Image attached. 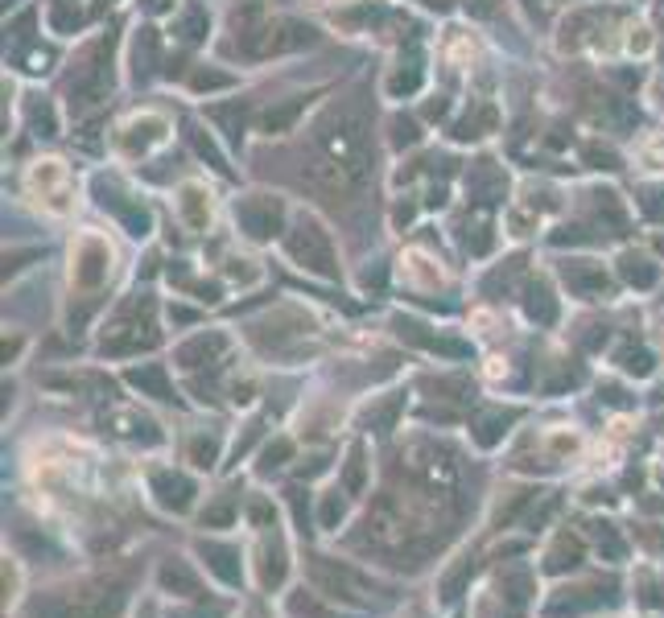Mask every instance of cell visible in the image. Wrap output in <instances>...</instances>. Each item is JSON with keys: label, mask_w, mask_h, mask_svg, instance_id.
<instances>
[{"label": "cell", "mask_w": 664, "mask_h": 618, "mask_svg": "<svg viewBox=\"0 0 664 618\" xmlns=\"http://www.w3.org/2000/svg\"><path fill=\"white\" fill-rule=\"evenodd\" d=\"M29 108V128H42V136H58L63 132V116H58V103L55 99H29L25 103Z\"/></svg>", "instance_id": "cell-37"}, {"label": "cell", "mask_w": 664, "mask_h": 618, "mask_svg": "<svg viewBox=\"0 0 664 618\" xmlns=\"http://www.w3.org/2000/svg\"><path fill=\"white\" fill-rule=\"evenodd\" d=\"M409 5H425L430 13H450L454 9V0H409Z\"/></svg>", "instance_id": "cell-49"}, {"label": "cell", "mask_w": 664, "mask_h": 618, "mask_svg": "<svg viewBox=\"0 0 664 618\" xmlns=\"http://www.w3.org/2000/svg\"><path fill=\"white\" fill-rule=\"evenodd\" d=\"M363 536H368L372 548H404L409 540H413V532H409V520H404L401 503L392 499V495H380V499H372L368 515H363Z\"/></svg>", "instance_id": "cell-12"}, {"label": "cell", "mask_w": 664, "mask_h": 618, "mask_svg": "<svg viewBox=\"0 0 664 618\" xmlns=\"http://www.w3.org/2000/svg\"><path fill=\"white\" fill-rule=\"evenodd\" d=\"M128 384H133L141 396H153V400H173L170 376H165L162 363H141V368H133L128 371Z\"/></svg>", "instance_id": "cell-27"}, {"label": "cell", "mask_w": 664, "mask_h": 618, "mask_svg": "<svg viewBox=\"0 0 664 618\" xmlns=\"http://www.w3.org/2000/svg\"><path fill=\"white\" fill-rule=\"evenodd\" d=\"M198 556L207 561V569L219 577L223 585H240L243 582V569H240V553L232 544H215V540H203L198 544Z\"/></svg>", "instance_id": "cell-24"}, {"label": "cell", "mask_w": 664, "mask_h": 618, "mask_svg": "<svg viewBox=\"0 0 664 618\" xmlns=\"http://www.w3.org/2000/svg\"><path fill=\"white\" fill-rule=\"evenodd\" d=\"M173 141V120L162 116V112H133V116H124L116 124V132H112V157L116 162H144V157H153V152H162L165 144Z\"/></svg>", "instance_id": "cell-6"}, {"label": "cell", "mask_w": 664, "mask_h": 618, "mask_svg": "<svg viewBox=\"0 0 664 618\" xmlns=\"http://www.w3.org/2000/svg\"><path fill=\"white\" fill-rule=\"evenodd\" d=\"M636 157L644 162V170H664V132H652L639 141Z\"/></svg>", "instance_id": "cell-42"}, {"label": "cell", "mask_w": 664, "mask_h": 618, "mask_svg": "<svg viewBox=\"0 0 664 618\" xmlns=\"http://www.w3.org/2000/svg\"><path fill=\"white\" fill-rule=\"evenodd\" d=\"M289 457H293V441H289V437H277V441H269V446H264V454H261V470H264V475H269V470L285 466Z\"/></svg>", "instance_id": "cell-43"}, {"label": "cell", "mask_w": 664, "mask_h": 618, "mask_svg": "<svg viewBox=\"0 0 664 618\" xmlns=\"http://www.w3.org/2000/svg\"><path fill=\"white\" fill-rule=\"evenodd\" d=\"M42 21H45V34L71 37V34H79V25H83V5L79 0H50L42 9Z\"/></svg>", "instance_id": "cell-26"}, {"label": "cell", "mask_w": 664, "mask_h": 618, "mask_svg": "<svg viewBox=\"0 0 664 618\" xmlns=\"http://www.w3.org/2000/svg\"><path fill=\"white\" fill-rule=\"evenodd\" d=\"M524 314H529L537 326L557 322V297L545 280H529V289H524Z\"/></svg>", "instance_id": "cell-28"}, {"label": "cell", "mask_w": 664, "mask_h": 618, "mask_svg": "<svg viewBox=\"0 0 664 618\" xmlns=\"http://www.w3.org/2000/svg\"><path fill=\"white\" fill-rule=\"evenodd\" d=\"M310 582H314L318 593H326L331 602H342V606H376L380 602V585H372L363 574H355L351 564L331 561V556H314L310 561Z\"/></svg>", "instance_id": "cell-8"}, {"label": "cell", "mask_w": 664, "mask_h": 618, "mask_svg": "<svg viewBox=\"0 0 664 618\" xmlns=\"http://www.w3.org/2000/svg\"><path fill=\"white\" fill-rule=\"evenodd\" d=\"M503 593H508V602L520 606L529 598V574H503Z\"/></svg>", "instance_id": "cell-46"}, {"label": "cell", "mask_w": 664, "mask_h": 618, "mask_svg": "<svg viewBox=\"0 0 664 618\" xmlns=\"http://www.w3.org/2000/svg\"><path fill=\"white\" fill-rule=\"evenodd\" d=\"M170 37H178V42H190V45H203L211 37L207 9H203V5H182V9L170 17Z\"/></svg>", "instance_id": "cell-25"}, {"label": "cell", "mask_w": 664, "mask_h": 618, "mask_svg": "<svg viewBox=\"0 0 664 618\" xmlns=\"http://www.w3.org/2000/svg\"><path fill=\"white\" fill-rule=\"evenodd\" d=\"M186 462L198 470H211L219 462V437L215 433H198V437H190L186 446Z\"/></svg>", "instance_id": "cell-38"}, {"label": "cell", "mask_w": 664, "mask_h": 618, "mask_svg": "<svg viewBox=\"0 0 664 618\" xmlns=\"http://www.w3.org/2000/svg\"><path fill=\"white\" fill-rule=\"evenodd\" d=\"M293 515H297V524H302V532H305V503H302V491H293Z\"/></svg>", "instance_id": "cell-51"}, {"label": "cell", "mask_w": 664, "mask_h": 618, "mask_svg": "<svg viewBox=\"0 0 664 618\" xmlns=\"http://www.w3.org/2000/svg\"><path fill=\"white\" fill-rule=\"evenodd\" d=\"M401 277L409 289H421V293H433V289L446 285V269H441V260H433L430 251L421 248H409L401 256Z\"/></svg>", "instance_id": "cell-17"}, {"label": "cell", "mask_w": 664, "mask_h": 618, "mask_svg": "<svg viewBox=\"0 0 664 618\" xmlns=\"http://www.w3.org/2000/svg\"><path fill=\"white\" fill-rule=\"evenodd\" d=\"M660 429H664V421H660Z\"/></svg>", "instance_id": "cell-55"}, {"label": "cell", "mask_w": 664, "mask_h": 618, "mask_svg": "<svg viewBox=\"0 0 664 618\" xmlns=\"http://www.w3.org/2000/svg\"><path fill=\"white\" fill-rule=\"evenodd\" d=\"M623 25L628 21H615V13L602 9V5H586V9H574L566 21H561V29H557V50L561 54H578V50H590V54H599L607 37H623Z\"/></svg>", "instance_id": "cell-9"}, {"label": "cell", "mask_w": 664, "mask_h": 618, "mask_svg": "<svg viewBox=\"0 0 664 618\" xmlns=\"http://www.w3.org/2000/svg\"><path fill=\"white\" fill-rule=\"evenodd\" d=\"M252 520H256V524H269V520H273V507H269L264 499H261V503H252Z\"/></svg>", "instance_id": "cell-50"}, {"label": "cell", "mask_w": 664, "mask_h": 618, "mask_svg": "<svg viewBox=\"0 0 664 618\" xmlns=\"http://www.w3.org/2000/svg\"><path fill=\"white\" fill-rule=\"evenodd\" d=\"M425 83H430V66H425V54L417 50V45H409V50H401L396 54V63L388 66V74H384V95L388 99H413V95H421L425 91Z\"/></svg>", "instance_id": "cell-15"}, {"label": "cell", "mask_w": 664, "mask_h": 618, "mask_svg": "<svg viewBox=\"0 0 664 618\" xmlns=\"http://www.w3.org/2000/svg\"><path fill=\"white\" fill-rule=\"evenodd\" d=\"M441 58H446L450 66H471V58H475V37H471L467 29H446V37H441Z\"/></svg>", "instance_id": "cell-35"}, {"label": "cell", "mask_w": 664, "mask_h": 618, "mask_svg": "<svg viewBox=\"0 0 664 618\" xmlns=\"http://www.w3.org/2000/svg\"><path fill=\"white\" fill-rule=\"evenodd\" d=\"M648 103H652V108L664 116V66L652 74V83H648Z\"/></svg>", "instance_id": "cell-47"}, {"label": "cell", "mask_w": 664, "mask_h": 618, "mask_svg": "<svg viewBox=\"0 0 664 618\" xmlns=\"http://www.w3.org/2000/svg\"><path fill=\"white\" fill-rule=\"evenodd\" d=\"M281 251L293 269L310 272L318 280H339V248H334V235L314 211H293L285 235H281Z\"/></svg>", "instance_id": "cell-2"}, {"label": "cell", "mask_w": 664, "mask_h": 618, "mask_svg": "<svg viewBox=\"0 0 664 618\" xmlns=\"http://www.w3.org/2000/svg\"><path fill=\"white\" fill-rule=\"evenodd\" d=\"M162 342L157 330V318H153V301L144 293H133V301H124L116 309L108 326H104V338H99V355L124 358V355H141Z\"/></svg>", "instance_id": "cell-5"}, {"label": "cell", "mask_w": 664, "mask_h": 618, "mask_svg": "<svg viewBox=\"0 0 664 618\" xmlns=\"http://www.w3.org/2000/svg\"><path fill=\"white\" fill-rule=\"evenodd\" d=\"M310 99H314V95H289V99H281L277 108H264L261 116H256V132H261V136H285V132H293L297 120L310 112Z\"/></svg>", "instance_id": "cell-18"}, {"label": "cell", "mask_w": 664, "mask_h": 618, "mask_svg": "<svg viewBox=\"0 0 664 618\" xmlns=\"http://www.w3.org/2000/svg\"><path fill=\"white\" fill-rule=\"evenodd\" d=\"M619 368L628 371V376L644 379V376H652L656 358H652V350H648V347H628V350H619Z\"/></svg>", "instance_id": "cell-40"}, {"label": "cell", "mask_w": 664, "mask_h": 618, "mask_svg": "<svg viewBox=\"0 0 664 618\" xmlns=\"http://www.w3.org/2000/svg\"><path fill=\"white\" fill-rule=\"evenodd\" d=\"M116 243L95 227H83L71 240V301H104L112 277H116Z\"/></svg>", "instance_id": "cell-3"}, {"label": "cell", "mask_w": 664, "mask_h": 618, "mask_svg": "<svg viewBox=\"0 0 664 618\" xmlns=\"http://www.w3.org/2000/svg\"><path fill=\"white\" fill-rule=\"evenodd\" d=\"M261 585L264 590H277L281 582H285V548H281V540L273 536V540H264V548H261Z\"/></svg>", "instance_id": "cell-34"}, {"label": "cell", "mask_w": 664, "mask_h": 618, "mask_svg": "<svg viewBox=\"0 0 664 618\" xmlns=\"http://www.w3.org/2000/svg\"><path fill=\"white\" fill-rule=\"evenodd\" d=\"M227 350H232V338H227L223 330H203V334L182 342L173 358H178V368L194 371V368H215V363H223Z\"/></svg>", "instance_id": "cell-16"}, {"label": "cell", "mask_w": 664, "mask_h": 618, "mask_svg": "<svg viewBox=\"0 0 664 618\" xmlns=\"http://www.w3.org/2000/svg\"><path fill=\"white\" fill-rule=\"evenodd\" d=\"M363 486H368V449H363V441H355L347 449V462H342V491L363 495Z\"/></svg>", "instance_id": "cell-32"}, {"label": "cell", "mask_w": 664, "mask_h": 618, "mask_svg": "<svg viewBox=\"0 0 664 618\" xmlns=\"http://www.w3.org/2000/svg\"><path fill=\"white\" fill-rule=\"evenodd\" d=\"M347 495V491H342ZM339 491H326L322 495V507H318V528H326V532H334L342 524V515H347V499H342Z\"/></svg>", "instance_id": "cell-41"}, {"label": "cell", "mask_w": 664, "mask_h": 618, "mask_svg": "<svg viewBox=\"0 0 664 618\" xmlns=\"http://www.w3.org/2000/svg\"><path fill=\"white\" fill-rule=\"evenodd\" d=\"M232 520H235L232 499H219V503H211V507L203 511V528H232Z\"/></svg>", "instance_id": "cell-44"}, {"label": "cell", "mask_w": 664, "mask_h": 618, "mask_svg": "<svg viewBox=\"0 0 664 618\" xmlns=\"http://www.w3.org/2000/svg\"><path fill=\"white\" fill-rule=\"evenodd\" d=\"M162 585H165V590H173V593H182V598H198L194 569H190L186 561H173V556L162 564Z\"/></svg>", "instance_id": "cell-33"}, {"label": "cell", "mask_w": 664, "mask_h": 618, "mask_svg": "<svg viewBox=\"0 0 664 618\" xmlns=\"http://www.w3.org/2000/svg\"><path fill=\"white\" fill-rule=\"evenodd\" d=\"M141 5V13L149 21H162V17H173V13L182 9V0H136Z\"/></svg>", "instance_id": "cell-45"}, {"label": "cell", "mask_w": 664, "mask_h": 618, "mask_svg": "<svg viewBox=\"0 0 664 618\" xmlns=\"http://www.w3.org/2000/svg\"><path fill=\"white\" fill-rule=\"evenodd\" d=\"M112 606H116V593L112 598H91V593L55 590V593H42L29 614L34 618H104L112 614Z\"/></svg>", "instance_id": "cell-13"}, {"label": "cell", "mask_w": 664, "mask_h": 618, "mask_svg": "<svg viewBox=\"0 0 664 618\" xmlns=\"http://www.w3.org/2000/svg\"><path fill=\"white\" fill-rule=\"evenodd\" d=\"M471 569H475V564H471V561H462V564H458V569H454V574L446 577V598H458V590H462V582H467V577H471Z\"/></svg>", "instance_id": "cell-48"}, {"label": "cell", "mask_w": 664, "mask_h": 618, "mask_svg": "<svg viewBox=\"0 0 664 618\" xmlns=\"http://www.w3.org/2000/svg\"><path fill=\"white\" fill-rule=\"evenodd\" d=\"M401 466H404V475L413 478V483H421L425 491H433V495L450 491L454 478H458L450 454H446V449H438L433 441H413V446L401 454Z\"/></svg>", "instance_id": "cell-10"}, {"label": "cell", "mask_w": 664, "mask_h": 618, "mask_svg": "<svg viewBox=\"0 0 664 618\" xmlns=\"http://www.w3.org/2000/svg\"><path fill=\"white\" fill-rule=\"evenodd\" d=\"M590 536H594V544H599V553L607 556V561H623V556H628V544H623L619 532L610 528V524H590Z\"/></svg>", "instance_id": "cell-39"}, {"label": "cell", "mask_w": 664, "mask_h": 618, "mask_svg": "<svg viewBox=\"0 0 664 618\" xmlns=\"http://www.w3.org/2000/svg\"><path fill=\"white\" fill-rule=\"evenodd\" d=\"M5 5H9V9H17V5H21V0H5Z\"/></svg>", "instance_id": "cell-52"}, {"label": "cell", "mask_w": 664, "mask_h": 618, "mask_svg": "<svg viewBox=\"0 0 664 618\" xmlns=\"http://www.w3.org/2000/svg\"><path fill=\"white\" fill-rule=\"evenodd\" d=\"M318 149L347 170L351 186L360 190L372 178V124L360 103H334L318 116Z\"/></svg>", "instance_id": "cell-1"}, {"label": "cell", "mask_w": 664, "mask_h": 618, "mask_svg": "<svg viewBox=\"0 0 664 618\" xmlns=\"http://www.w3.org/2000/svg\"><path fill=\"white\" fill-rule=\"evenodd\" d=\"M396 330H401L404 342H413V347H425L433 350V355H446V358H467L471 355V342L454 338V334H433L430 326H417V322H396Z\"/></svg>", "instance_id": "cell-19"}, {"label": "cell", "mask_w": 664, "mask_h": 618, "mask_svg": "<svg viewBox=\"0 0 664 618\" xmlns=\"http://www.w3.org/2000/svg\"><path fill=\"white\" fill-rule=\"evenodd\" d=\"M112 425H116V433H120V437H128V441L162 446V429H157L149 417H136V412H116V417H112Z\"/></svg>", "instance_id": "cell-31"}, {"label": "cell", "mask_w": 664, "mask_h": 618, "mask_svg": "<svg viewBox=\"0 0 664 618\" xmlns=\"http://www.w3.org/2000/svg\"><path fill=\"white\" fill-rule=\"evenodd\" d=\"M656 400H664V387H660V392H656Z\"/></svg>", "instance_id": "cell-53"}, {"label": "cell", "mask_w": 664, "mask_h": 618, "mask_svg": "<svg viewBox=\"0 0 664 618\" xmlns=\"http://www.w3.org/2000/svg\"><path fill=\"white\" fill-rule=\"evenodd\" d=\"M219 272H223V280L227 285H235V289H252V285H261V264L252 260V256H243V251H227L223 256V264H219Z\"/></svg>", "instance_id": "cell-29"}, {"label": "cell", "mask_w": 664, "mask_h": 618, "mask_svg": "<svg viewBox=\"0 0 664 618\" xmlns=\"http://www.w3.org/2000/svg\"><path fill=\"white\" fill-rule=\"evenodd\" d=\"M557 277H561V285H566L570 293L586 297V301H602V297H610V289H615L607 264H602V260H586V256L561 260V264H557Z\"/></svg>", "instance_id": "cell-14"}, {"label": "cell", "mask_w": 664, "mask_h": 618, "mask_svg": "<svg viewBox=\"0 0 664 618\" xmlns=\"http://www.w3.org/2000/svg\"><path fill=\"white\" fill-rule=\"evenodd\" d=\"M516 421H520V408H483L471 421V437H475L479 449H495Z\"/></svg>", "instance_id": "cell-21"}, {"label": "cell", "mask_w": 664, "mask_h": 618, "mask_svg": "<svg viewBox=\"0 0 664 618\" xmlns=\"http://www.w3.org/2000/svg\"><path fill=\"white\" fill-rule=\"evenodd\" d=\"M149 486H153V499L162 503L165 511H190V503L198 495V486L186 475H178V470H157Z\"/></svg>", "instance_id": "cell-20"}, {"label": "cell", "mask_w": 664, "mask_h": 618, "mask_svg": "<svg viewBox=\"0 0 664 618\" xmlns=\"http://www.w3.org/2000/svg\"><path fill=\"white\" fill-rule=\"evenodd\" d=\"M615 272H619L623 285L639 289V293H648V289L664 285V280H660V264H656L652 256H648V251H636V248L619 251V264H615Z\"/></svg>", "instance_id": "cell-22"}, {"label": "cell", "mask_w": 664, "mask_h": 618, "mask_svg": "<svg viewBox=\"0 0 664 618\" xmlns=\"http://www.w3.org/2000/svg\"><path fill=\"white\" fill-rule=\"evenodd\" d=\"M578 564H582V540H578V536H561L553 544V553H549L545 569H549V574H566V569H578Z\"/></svg>", "instance_id": "cell-36"}, {"label": "cell", "mask_w": 664, "mask_h": 618, "mask_svg": "<svg viewBox=\"0 0 664 618\" xmlns=\"http://www.w3.org/2000/svg\"><path fill=\"white\" fill-rule=\"evenodd\" d=\"M656 50V34L644 17H631L623 25V37H619V54L623 58H648Z\"/></svg>", "instance_id": "cell-30"}, {"label": "cell", "mask_w": 664, "mask_h": 618, "mask_svg": "<svg viewBox=\"0 0 664 618\" xmlns=\"http://www.w3.org/2000/svg\"><path fill=\"white\" fill-rule=\"evenodd\" d=\"M74 170L63 157H34L21 173V190H25L29 206L42 211L45 219H66L74 211Z\"/></svg>", "instance_id": "cell-4"}, {"label": "cell", "mask_w": 664, "mask_h": 618, "mask_svg": "<svg viewBox=\"0 0 664 618\" xmlns=\"http://www.w3.org/2000/svg\"><path fill=\"white\" fill-rule=\"evenodd\" d=\"M660 9H664V0H660Z\"/></svg>", "instance_id": "cell-54"}, {"label": "cell", "mask_w": 664, "mask_h": 618, "mask_svg": "<svg viewBox=\"0 0 664 618\" xmlns=\"http://www.w3.org/2000/svg\"><path fill=\"white\" fill-rule=\"evenodd\" d=\"M240 87V79H235L227 66H219V63H194L190 66V74H186V91L190 95H207V99H215V95H223V91H235Z\"/></svg>", "instance_id": "cell-23"}, {"label": "cell", "mask_w": 664, "mask_h": 618, "mask_svg": "<svg viewBox=\"0 0 664 618\" xmlns=\"http://www.w3.org/2000/svg\"><path fill=\"white\" fill-rule=\"evenodd\" d=\"M232 215H235V231H240L243 240L273 243V240H281V235H285L289 219H293V206H289L281 194H269V190H252V194L235 198Z\"/></svg>", "instance_id": "cell-7"}, {"label": "cell", "mask_w": 664, "mask_h": 618, "mask_svg": "<svg viewBox=\"0 0 664 618\" xmlns=\"http://www.w3.org/2000/svg\"><path fill=\"white\" fill-rule=\"evenodd\" d=\"M173 215H178L182 231L207 235L215 227V190L203 178H186L173 186Z\"/></svg>", "instance_id": "cell-11"}]
</instances>
